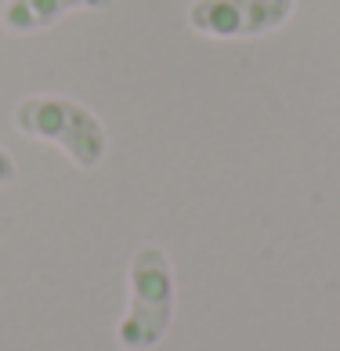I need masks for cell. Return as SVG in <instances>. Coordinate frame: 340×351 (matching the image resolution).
<instances>
[{
    "instance_id": "1",
    "label": "cell",
    "mask_w": 340,
    "mask_h": 351,
    "mask_svg": "<svg viewBox=\"0 0 340 351\" xmlns=\"http://www.w3.org/2000/svg\"><path fill=\"white\" fill-rule=\"evenodd\" d=\"M15 131L29 141H44L69 156L73 167L95 171L109 152V131L98 120L95 109L84 101L62 98V95H29L15 106L11 116Z\"/></svg>"
},
{
    "instance_id": "2",
    "label": "cell",
    "mask_w": 340,
    "mask_h": 351,
    "mask_svg": "<svg viewBox=\"0 0 340 351\" xmlns=\"http://www.w3.org/2000/svg\"><path fill=\"white\" fill-rule=\"evenodd\" d=\"M130 301L116 322V344L123 351H152L174 319V268L163 246H141L127 268Z\"/></svg>"
},
{
    "instance_id": "3",
    "label": "cell",
    "mask_w": 340,
    "mask_h": 351,
    "mask_svg": "<svg viewBox=\"0 0 340 351\" xmlns=\"http://www.w3.org/2000/svg\"><path fill=\"white\" fill-rule=\"evenodd\" d=\"M297 0H195L189 29L210 40H250L282 29L293 19Z\"/></svg>"
},
{
    "instance_id": "4",
    "label": "cell",
    "mask_w": 340,
    "mask_h": 351,
    "mask_svg": "<svg viewBox=\"0 0 340 351\" xmlns=\"http://www.w3.org/2000/svg\"><path fill=\"white\" fill-rule=\"evenodd\" d=\"M109 4L112 0H8L0 8V25L15 36H25V33H40L47 25L62 22L73 11H101Z\"/></svg>"
},
{
    "instance_id": "5",
    "label": "cell",
    "mask_w": 340,
    "mask_h": 351,
    "mask_svg": "<svg viewBox=\"0 0 340 351\" xmlns=\"http://www.w3.org/2000/svg\"><path fill=\"white\" fill-rule=\"evenodd\" d=\"M11 178H15V156L0 145V185H8Z\"/></svg>"
}]
</instances>
